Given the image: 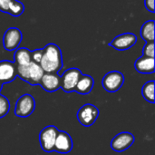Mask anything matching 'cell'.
Masks as SVG:
<instances>
[{"instance_id":"obj_1","label":"cell","mask_w":155,"mask_h":155,"mask_svg":"<svg viewBox=\"0 0 155 155\" xmlns=\"http://www.w3.org/2000/svg\"><path fill=\"white\" fill-rule=\"evenodd\" d=\"M40 66L45 73H58L63 67L62 52L55 44H48L43 48Z\"/></svg>"},{"instance_id":"obj_2","label":"cell","mask_w":155,"mask_h":155,"mask_svg":"<svg viewBox=\"0 0 155 155\" xmlns=\"http://www.w3.org/2000/svg\"><path fill=\"white\" fill-rule=\"evenodd\" d=\"M44 74L40 64L33 61L27 65H16V75L31 85L39 84Z\"/></svg>"},{"instance_id":"obj_3","label":"cell","mask_w":155,"mask_h":155,"mask_svg":"<svg viewBox=\"0 0 155 155\" xmlns=\"http://www.w3.org/2000/svg\"><path fill=\"white\" fill-rule=\"evenodd\" d=\"M35 108V101L31 94H24L18 98L15 103V114L21 118H25L31 115Z\"/></svg>"},{"instance_id":"obj_4","label":"cell","mask_w":155,"mask_h":155,"mask_svg":"<svg viewBox=\"0 0 155 155\" xmlns=\"http://www.w3.org/2000/svg\"><path fill=\"white\" fill-rule=\"evenodd\" d=\"M99 116V109L91 104L83 105L77 112V119L84 127L92 126Z\"/></svg>"},{"instance_id":"obj_5","label":"cell","mask_w":155,"mask_h":155,"mask_svg":"<svg viewBox=\"0 0 155 155\" xmlns=\"http://www.w3.org/2000/svg\"><path fill=\"white\" fill-rule=\"evenodd\" d=\"M124 83V76L119 71H112L107 73L103 80L102 85L104 89L109 93H115L117 92Z\"/></svg>"},{"instance_id":"obj_6","label":"cell","mask_w":155,"mask_h":155,"mask_svg":"<svg viewBox=\"0 0 155 155\" xmlns=\"http://www.w3.org/2000/svg\"><path fill=\"white\" fill-rule=\"evenodd\" d=\"M58 129L54 125H49L44 128L39 134V143L43 151L51 153L54 151L55 138L58 133Z\"/></svg>"},{"instance_id":"obj_7","label":"cell","mask_w":155,"mask_h":155,"mask_svg":"<svg viewBox=\"0 0 155 155\" xmlns=\"http://www.w3.org/2000/svg\"><path fill=\"white\" fill-rule=\"evenodd\" d=\"M82 75V73L77 68H69L64 72L61 78V88L66 93H72L74 91L76 84Z\"/></svg>"},{"instance_id":"obj_8","label":"cell","mask_w":155,"mask_h":155,"mask_svg":"<svg viewBox=\"0 0 155 155\" xmlns=\"http://www.w3.org/2000/svg\"><path fill=\"white\" fill-rule=\"evenodd\" d=\"M22 32L16 27L8 28L3 37L4 48L7 51H13L17 49L22 41Z\"/></svg>"},{"instance_id":"obj_9","label":"cell","mask_w":155,"mask_h":155,"mask_svg":"<svg viewBox=\"0 0 155 155\" xmlns=\"http://www.w3.org/2000/svg\"><path fill=\"white\" fill-rule=\"evenodd\" d=\"M134 136L128 132H124L117 134L111 142V148L117 152L122 153L128 150L134 143Z\"/></svg>"},{"instance_id":"obj_10","label":"cell","mask_w":155,"mask_h":155,"mask_svg":"<svg viewBox=\"0 0 155 155\" xmlns=\"http://www.w3.org/2000/svg\"><path fill=\"white\" fill-rule=\"evenodd\" d=\"M137 42V36L133 33H124L116 36L109 45L119 51H125L133 47Z\"/></svg>"},{"instance_id":"obj_11","label":"cell","mask_w":155,"mask_h":155,"mask_svg":"<svg viewBox=\"0 0 155 155\" xmlns=\"http://www.w3.org/2000/svg\"><path fill=\"white\" fill-rule=\"evenodd\" d=\"M72 149H73V141L71 136L66 132L58 131L54 142V151L64 154L70 153Z\"/></svg>"},{"instance_id":"obj_12","label":"cell","mask_w":155,"mask_h":155,"mask_svg":"<svg viewBox=\"0 0 155 155\" xmlns=\"http://www.w3.org/2000/svg\"><path fill=\"white\" fill-rule=\"evenodd\" d=\"M16 65L8 60L0 61V83L2 84L14 81L16 77Z\"/></svg>"},{"instance_id":"obj_13","label":"cell","mask_w":155,"mask_h":155,"mask_svg":"<svg viewBox=\"0 0 155 155\" xmlns=\"http://www.w3.org/2000/svg\"><path fill=\"white\" fill-rule=\"evenodd\" d=\"M39 84L46 92H55L59 88H61L60 75L57 73H45L41 78Z\"/></svg>"},{"instance_id":"obj_14","label":"cell","mask_w":155,"mask_h":155,"mask_svg":"<svg viewBox=\"0 0 155 155\" xmlns=\"http://www.w3.org/2000/svg\"><path fill=\"white\" fill-rule=\"evenodd\" d=\"M0 11L13 16H20L25 11V5L17 0H0Z\"/></svg>"},{"instance_id":"obj_15","label":"cell","mask_w":155,"mask_h":155,"mask_svg":"<svg viewBox=\"0 0 155 155\" xmlns=\"http://www.w3.org/2000/svg\"><path fill=\"white\" fill-rule=\"evenodd\" d=\"M134 67L141 74H153L154 72V58L143 55L135 61Z\"/></svg>"},{"instance_id":"obj_16","label":"cell","mask_w":155,"mask_h":155,"mask_svg":"<svg viewBox=\"0 0 155 155\" xmlns=\"http://www.w3.org/2000/svg\"><path fill=\"white\" fill-rule=\"evenodd\" d=\"M94 84V78L88 74H82L76 84L74 91L80 94H87L91 93Z\"/></svg>"},{"instance_id":"obj_17","label":"cell","mask_w":155,"mask_h":155,"mask_svg":"<svg viewBox=\"0 0 155 155\" xmlns=\"http://www.w3.org/2000/svg\"><path fill=\"white\" fill-rule=\"evenodd\" d=\"M14 60L15 65H27L32 62L31 51L25 47L16 49L14 54Z\"/></svg>"},{"instance_id":"obj_18","label":"cell","mask_w":155,"mask_h":155,"mask_svg":"<svg viewBox=\"0 0 155 155\" xmlns=\"http://www.w3.org/2000/svg\"><path fill=\"white\" fill-rule=\"evenodd\" d=\"M141 36L146 42H154V21L149 20L145 22L141 28Z\"/></svg>"},{"instance_id":"obj_19","label":"cell","mask_w":155,"mask_h":155,"mask_svg":"<svg viewBox=\"0 0 155 155\" xmlns=\"http://www.w3.org/2000/svg\"><path fill=\"white\" fill-rule=\"evenodd\" d=\"M142 94L147 102L154 104V81H149L145 83L142 89Z\"/></svg>"},{"instance_id":"obj_20","label":"cell","mask_w":155,"mask_h":155,"mask_svg":"<svg viewBox=\"0 0 155 155\" xmlns=\"http://www.w3.org/2000/svg\"><path fill=\"white\" fill-rule=\"evenodd\" d=\"M10 110V104L8 99L0 94V119L5 117Z\"/></svg>"},{"instance_id":"obj_21","label":"cell","mask_w":155,"mask_h":155,"mask_svg":"<svg viewBox=\"0 0 155 155\" xmlns=\"http://www.w3.org/2000/svg\"><path fill=\"white\" fill-rule=\"evenodd\" d=\"M143 55L154 58V42H147L143 47Z\"/></svg>"},{"instance_id":"obj_22","label":"cell","mask_w":155,"mask_h":155,"mask_svg":"<svg viewBox=\"0 0 155 155\" xmlns=\"http://www.w3.org/2000/svg\"><path fill=\"white\" fill-rule=\"evenodd\" d=\"M43 56V49H36L33 52H31V57L32 61L37 64H40V61Z\"/></svg>"},{"instance_id":"obj_23","label":"cell","mask_w":155,"mask_h":155,"mask_svg":"<svg viewBox=\"0 0 155 155\" xmlns=\"http://www.w3.org/2000/svg\"><path fill=\"white\" fill-rule=\"evenodd\" d=\"M144 5L145 7L148 11L154 13L155 6H154V0H144Z\"/></svg>"},{"instance_id":"obj_24","label":"cell","mask_w":155,"mask_h":155,"mask_svg":"<svg viewBox=\"0 0 155 155\" xmlns=\"http://www.w3.org/2000/svg\"><path fill=\"white\" fill-rule=\"evenodd\" d=\"M2 86H3V84H2L0 83V91H1V89H2Z\"/></svg>"}]
</instances>
